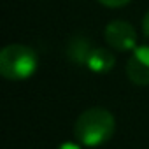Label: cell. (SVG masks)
<instances>
[{
  "label": "cell",
  "mask_w": 149,
  "mask_h": 149,
  "mask_svg": "<svg viewBox=\"0 0 149 149\" xmlns=\"http://www.w3.org/2000/svg\"><path fill=\"white\" fill-rule=\"evenodd\" d=\"M114 128L116 119L112 112L104 107H91L77 118L74 125V135L81 146L98 147L111 140V137L114 135Z\"/></svg>",
  "instance_id": "cell-1"
},
{
  "label": "cell",
  "mask_w": 149,
  "mask_h": 149,
  "mask_svg": "<svg viewBox=\"0 0 149 149\" xmlns=\"http://www.w3.org/2000/svg\"><path fill=\"white\" fill-rule=\"evenodd\" d=\"M37 67V53L25 44H9L0 51V74L9 81H23L32 77Z\"/></svg>",
  "instance_id": "cell-2"
},
{
  "label": "cell",
  "mask_w": 149,
  "mask_h": 149,
  "mask_svg": "<svg viewBox=\"0 0 149 149\" xmlns=\"http://www.w3.org/2000/svg\"><path fill=\"white\" fill-rule=\"evenodd\" d=\"M105 40L116 51H133L137 47V32L128 21L116 19L105 26Z\"/></svg>",
  "instance_id": "cell-3"
},
{
  "label": "cell",
  "mask_w": 149,
  "mask_h": 149,
  "mask_svg": "<svg viewBox=\"0 0 149 149\" xmlns=\"http://www.w3.org/2000/svg\"><path fill=\"white\" fill-rule=\"evenodd\" d=\"M126 76L137 86H149V46H137L126 63Z\"/></svg>",
  "instance_id": "cell-4"
},
{
  "label": "cell",
  "mask_w": 149,
  "mask_h": 149,
  "mask_svg": "<svg viewBox=\"0 0 149 149\" xmlns=\"http://www.w3.org/2000/svg\"><path fill=\"white\" fill-rule=\"evenodd\" d=\"M114 63H116L114 54L105 47H93L86 60V67L95 74H107L114 67Z\"/></svg>",
  "instance_id": "cell-5"
},
{
  "label": "cell",
  "mask_w": 149,
  "mask_h": 149,
  "mask_svg": "<svg viewBox=\"0 0 149 149\" xmlns=\"http://www.w3.org/2000/svg\"><path fill=\"white\" fill-rule=\"evenodd\" d=\"M90 53H91V47H90V42L86 39H74L68 46V54L76 63H84L86 65V60H88Z\"/></svg>",
  "instance_id": "cell-6"
},
{
  "label": "cell",
  "mask_w": 149,
  "mask_h": 149,
  "mask_svg": "<svg viewBox=\"0 0 149 149\" xmlns=\"http://www.w3.org/2000/svg\"><path fill=\"white\" fill-rule=\"evenodd\" d=\"M98 2H100L102 6H105V7H111V9H119V7H123V6L130 4L132 0H98Z\"/></svg>",
  "instance_id": "cell-7"
},
{
  "label": "cell",
  "mask_w": 149,
  "mask_h": 149,
  "mask_svg": "<svg viewBox=\"0 0 149 149\" xmlns=\"http://www.w3.org/2000/svg\"><path fill=\"white\" fill-rule=\"evenodd\" d=\"M142 32H144V35L149 39V11H147L146 16H144V21H142Z\"/></svg>",
  "instance_id": "cell-8"
},
{
  "label": "cell",
  "mask_w": 149,
  "mask_h": 149,
  "mask_svg": "<svg viewBox=\"0 0 149 149\" xmlns=\"http://www.w3.org/2000/svg\"><path fill=\"white\" fill-rule=\"evenodd\" d=\"M56 149H83L79 144H76V142H63V144H60Z\"/></svg>",
  "instance_id": "cell-9"
}]
</instances>
